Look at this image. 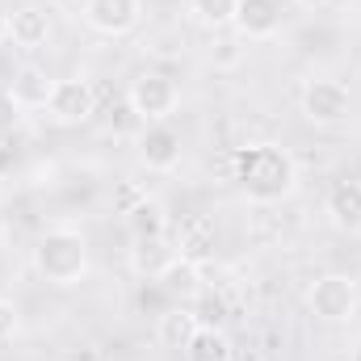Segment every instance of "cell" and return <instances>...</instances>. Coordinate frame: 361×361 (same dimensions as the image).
Instances as JSON below:
<instances>
[{"mask_svg": "<svg viewBox=\"0 0 361 361\" xmlns=\"http://www.w3.org/2000/svg\"><path fill=\"white\" fill-rule=\"evenodd\" d=\"M0 42H8V8H0Z\"/></svg>", "mask_w": 361, "mask_h": 361, "instance_id": "24", "label": "cell"}, {"mask_svg": "<svg viewBox=\"0 0 361 361\" xmlns=\"http://www.w3.org/2000/svg\"><path fill=\"white\" fill-rule=\"evenodd\" d=\"M281 17H286L281 0H240L231 30L240 42H269L281 34Z\"/></svg>", "mask_w": 361, "mask_h": 361, "instance_id": "9", "label": "cell"}, {"mask_svg": "<svg viewBox=\"0 0 361 361\" xmlns=\"http://www.w3.org/2000/svg\"><path fill=\"white\" fill-rule=\"evenodd\" d=\"M206 248H210V223H206V219H189V223L180 227V235H177V257H185V261H202Z\"/></svg>", "mask_w": 361, "mask_h": 361, "instance_id": "19", "label": "cell"}, {"mask_svg": "<svg viewBox=\"0 0 361 361\" xmlns=\"http://www.w3.org/2000/svg\"><path fill=\"white\" fill-rule=\"evenodd\" d=\"M357 302H361V290L349 273H319L307 286V307L324 324H349L357 315Z\"/></svg>", "mask_w": 361, "mask_h": 361, "instance_id": "4", "label": "cell"}, {"mask_svg": "<svg viewBox=\"0 0 361 361\" xmlns=\"http://www.w3.org/2000/svg\"><path fill=\"white\" fill-rule=\"evenodd\" d=\"M160 290L173 298V302H193V298H202V269H197V261H185L177 257L169 269L160 273Z\"/></svg>", "mask_w": 361, "mask_h": 361, "instance_id": "15", "label": "cell"}, {"mask_svg": "<svg viewBox=\"0 0 361 361\" xmlns=\"http://www.w3.org/2000/svg\"><path fill=\"white\" fill-rule=\"evenodd\" d=\"M353 361H361V341H357V345H353Z\"/></svg>", "mask_w": 361, "mask_h": 361, "instance_id": "25", "label": "cell"}, {"mask_svg": "<svg viewBox=\"0 0 361 361\" xmlns=\"http://www.w3.org/2000/svg\"><path fill=\"white\" fill-rule=\"evenodd\" d=\"M126 214V231H130V240H139V235H169V210H164V202H156V197H139L130 210H122Z\"/></svg>", "mask_w": 361, "mask_h": 361, "instance_id": "16", "label": "cell"}, {"mask_svg": "<svg viewBox=\"0 0 361 361\" xmlns=\"http://www.w3.org/2000/svg\"><path fill=\"white\" fill-rule=\"evenodd\" d=\"M294 4H298V8H307V13H319V8H328L332 0H294Z\"/></svg>", "mask_w": 361, "mask_h": 361, "instance_id": "23", "label": "cell"}, {"mask_svg": "<svg viewBox=\"0 0 361 361\" xmlns=\"http://www.w3.org/2000/svg\"><path fill=\"white\" fill-rule=\"evenodd\" d=\"M197 328H202L197 311H193L189 302H173V307L156 319V341H160L164 349H180V353H185V345L193 341Z\"/></svg>", "mask_w": 361, "mask_h": 361, "instance_id": "14", "label": "cell"}, {"mask_svg": "<svg viewBox=\"0 0 361 361\" xmlns=\"http://www.w3.org/2000/svg\"><path fill=\"white\" fill-rule=\"evenodd\" d=\"M30 261H34V273L55 286V290H68V286H80L85 273H89V240L80 227L72 223H55L47 227L34 248H30Z\"/></svg>", "mask_w": 361, "mask_h": 361, "instance_id": "2", "label": "cell"}, {"mask_svg": "<svg viewBox=\"0 0 361 361\" xmlns=\"http://www.w3.org/2000/svg\"><path fill=\"white\" fill-rule=\"evenodd\" d=\"M324 214L336 231H361V180H336L324 193Z\"/></svg>", "mask_w": 361, "mask_h": 361, "instance_id": "11", "label": "cell"}, {"mask_svg": "<svg viewBox=\"0 0 361 361\" xmlns=\"http://www.w3.org/2000/svg\"><path fill=\"white\" fill-rule=\"evenodd\" d=\"M92 114H97V89H92L89 76H63V80H55V92H51V101H47V118L55 122V126H85L92 122Z\"/></svg>", "mask_w": 361, "mask_h": 361, "instance_id": "6", "label": "cell"}, {"mask_svg": "<svg viewBox=\"0 0 361 361\" xmlns=\"http://www.w3.org/2000/svg\"><path fill=\"white\" fill-rule=\"evenodd\" d=\"M21 114H25V109H21L8 92H0V139H4V135H13V130L21 126Z\"/></svg>", "mask_w": 361, "mask_h": 361, "instance_id": "21", "label": "cell"}, {"mask_svg": "<svg viewBox=\"0 0 361 361\" xmlns=\"http://www.w3.org/2000/svg\"><path fill=\"white\" fill-rule=\"evenodd\" d=\"M13 169H17V147H8V143L0 139V185L13 177Z\"/></svg>", "mask_w": 361, "mask_h": 361, "instance_id": "22", "label": "cell"}, {"mask_svg": "<svg viewBox=\"0 0 361 361\" xmlns=\"http://www.w3.org/2000/svg\"><path fill=\"white\" fill-rule=\"evenodd\" d=\"M231 177L244 189L248 202L273 206V202H281L298 189V164L277 143H244L231 156Z\"/></svg>", "mask_w": 361, "mask_h": 361, "instance_id": "1", "label": "cell"}, {"mask_svg": "<svg viewBox=\"0 0 361 361\" xmlns=\"http://www.w3.org/2000/svg\"><path fill=\"white\" fill-rule=\"evenodd\" d=\"M17 332H21V311H17V302H13V298H4V294H0V345H13V341H17Z\"/></svg>", "mask_w": 361, "mask_h": 361, "instance_id": "20", "label": "cell"}, {"mask_svg": "<svg viewBox=\"0 0 361 361\" xmlns=\"http://www.w3.org/2000/svg\"><path fill=\"white\" fill-rule=\"evenodd\" d=\"M298 114L311 122V126H345L349 114H353V92L349 85L332 80V76H311L302 80L298 89Z\"/></svg>", "mask_w": 361, "mask_h": 361, "instance_id": "3", "label": "cell"}, {"mask_svg": "<svg viewBox=\"0 0 361 361\" xmlns=\"http://www.w3.org/2000/svg\"><path fill=\"white\" fill-rule=\"evenodd\" d=\"M80 21L101 38H126L143 21V0H80Z\"/></svg>", "mask_w": 361, "mask_h": 361, "instance_id": "8", "label": "cell"}, {"mask_svg": "<svg viewBox=\"0 0 361 361\" xmlns=\"http://www.w3.org/2000/svg\"><path fill=\"white\" fill-rule=\"evenodd\" d=\"M51 92H55V76H47V68L25 63V68H17V72H13L8 97H13L21 109H47Z\"/></svg>", "mask_w": 361, "mask_h": 361, "instance_id": "13", "label": "cell"}, {"mask_svg": "<svg viewBox=\"0 0 361 361\" xmlns=\"http://www.w3.org/2000/svg\"><path fill=\"white\" fill-rule=\"evenodd\" d=\"M51 34H55V25H51L47 8H38V4H17V8L8 13V42H13V47L38 51V47L51 42Z\"/></svg>", "mask_w": 361, "mask_h": 361, "instance_id": "10", "label": "cell"}, {"mask_svg": "<svg viewBox=\"0 0 361 361\" xmlns=\"http://www.w3.org/2000/svg\"><path fill=\"white\" fill-rule=\"evenodd\" d=\"M177 261V244L169 235H139L130 240V269L147 281H160V273Z\"/></svg>", "mask_w": 361, "mask_h": 361, "instance_id": "12", "label": "cell"}, {"mask_svg": "<svg viewBox=\"0 0 361 361\" xmlns=\"http://www.w3.org/2000/svg\"><path fill=\"white\" fill-rule=\"evenodd\" d=\"M126 101L143 122H173L180 109V85L169 72H139L126 89Z\"/></svg>", "mask_w": 361, "mask_h": 361, "instance_id": "5", "label": "cell"}, {"mask_svg": "<svg viewBox=\"0 0 361 361\" xmlns=\"http://www.w3.org/2000/svg\"><path fill=\"white\" fill-rule=\"evenodd\" d=\"M235 4H240V0H189V17H193V25H202V30L223 34V30H231V21H235Z\"/></svg>", "mask_w": 361, "mask_h": 361, "instance_id": "18", "label": "cell"}, {"mask_svg": "<svg viewBox=\"0 0 361 361\" xmlns=\"http://www.w3.org/2000/svg\"><path fill=\"white\" fill-rule=\"evenodd\" d=\"M135 152H139V164L147 173H177L180 156H185V139L173 122H143Z\"/></svg>", "mask_w": 361, "mask_h": 361, "instance_id": "7", "label": "cell"}, {"mask_svg": "<svg viewBox=\"0 0 361 361\" xmlns=\"http://www.w3.org/2000/svg\"><path fill=\"white\" fill-rule=\"evenodd\" d=\"M185 361H231V341L223 328L214 324H202L193 332V341L185 345Z\"/></svg>", "mask_w": 361, "mask_h": 361, "instance_id": "17", "label": "cell"}]
</instances>
